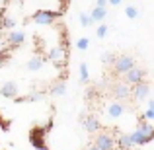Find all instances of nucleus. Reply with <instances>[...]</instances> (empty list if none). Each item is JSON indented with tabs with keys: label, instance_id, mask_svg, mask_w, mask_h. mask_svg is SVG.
<instances>
[{
	"label": "nucleus",
	"instance_id": "nucleus-21",
	"mask_svg": "<svg viewBox=\"0 0 154 150\" xmlns=\"http://www.w3.org/2000/svg\"><path fill=\"white\" fill-rule=\"evenodd\" d=\"M88 47H90V39H88V37L76 39V49H78V51H86Z\"/></svg>",
	"mask_w": 154,
	"mask_h": 150
},
{
	"label": "nucleus",
	"instance_id": "nucleus-20",
	"mask_svg": "<svg viewBox=\"0 0 154 150\" xmlns=\"http://www.w3.org/2000/svg\"><path fill=\"white\" fill-rule=\"evenodd\" d=\"M88 80H90V72H88V64H86V63H82V64H80V82H82V84H86Z\"/></svg>",
	"mask_w": 154,
	"mask_h": 150
},
{
	"label": "nucleus",
	"instance_id": "nucleus-25",
	"mask_svg": "<svg viewBox=\"0 0 154 150\" xmlns=\"http://www.w3.org/2000/svg\"><path fill=\"white\" fill-rule=\"evenodd\" d=\"M113 60H115V55H111V53H103L102 55V63L103 64H113Z\"/></svg>",
	"mask_w": 154,
	"mask_h": 150
},
{
	"label": "nucleus",
	"instance_id": "nucleus-11",
	"mask_svg": "<svg viewBox=\"0 0 154 150\" xmlns=\"http://www.w3.org/2000/svg\"><path fill=\"white\" fill-rule=\"evenodd\" d=\"M0 96H2V98H8V99H14L16 96H18V84H16L14 80L4 82L2 88H0Z\"/></svg>",
	"mask_w": 154,
	"mask_h": 150
},
{
	"label": "nucleus",
	"instance_id": "nucleus-30",
	"mask_svg": "<svg viewBox=\"0 0 154 150\" xmlns=\"http://www.w3.org/2000/svg\"><path fill=\"white\" fill-rule=\"evenodd\" d=\"M96 6H107V0H96Z\"/></svg>",
	"mask_w": 154,
	"mask_h": 150
},
{
	"label": "nucleus",
	"instance_id": "nucleus-24",
	"mask_svg": "<svg viewBox=\"0 0 154 150\" xmlns=\"http://www.w3.org/2000/svg\"><path fill=\"white\" fill-rule=\"evenodd\" d=\"M8 60H10V51H8V49H2V51H0V66H4Z\"/></svg>",
	"mask_w": 154,
	"mask_h": 150
},
{
	"label": "nucleus",
	"instance_id": "nucleus-27",
	"mask_svg": "<svg viewBox=\"0 0 154 150\" xmlns=\"http://www.w3.org/2000/svg\"><path fill=\"white\" fill-rule=\"evenodd\" d=\"M0 129H2V131H8V129H10V121H4L2 115H0Z\"/></svg>",
	"mask_w": 154,
	"mask_h": 150
},
{
	"label": "nucleus",
	"instance_id": "nucleus-6",
	"mask_svg": "<svg viewBox=\"0 0 154 150\" xmlns=\"http://www.w3.org/2000/svg\"><path fill=\"white\" fill-rule=\"evenodd\" d=\"M125 78H123V82H127L129 86H135L137 82H140V80H146V70H144L143 66H133V68H129L127 72H125Z\"/></svg>",
	"mask_w": 154,
	"mask_h": 150
},
{
	"label": "nucleus",
	"instance_id": "nucleus-15",
	"mask_svg": "<svg viewBox=\"0 0 154 150\" xmlns=\"http://www.w3.org/2000/svg\"><path fill=\"white\" fill-rule=\"evenodd\" d=\"M43 98H45L43 92H35V94H27V96H22V98L16 96L14 101H16V103H33V101H41Z\"/></svg>",
	"mask_w": 154,
	"mask_h": 150
},
{
	"label": "nucleus",
	"instance_id": "nucleus-14",
	"mask_svg": "<svg viewBox=\"0 0 154 150\" xmlns=\"http://www.w3.org/2000/svg\"><path fill=\"white\" fill-rule=\"evenodd\" d=\"M88 16H90L92 23H102L103 20L107 18V8L105 6H96V8H92V12Z\"/></svg>",
	"mask_w": 154,
	"mask_h": 150
},
{
	"label": "nucleus",
	"instance_id": "nucleus-16",
	"mask_svg": "<svg viewBox=\"0 0 154 150\" xmlns=\"http://www.w3.org/2000/svg\"><path fill=\"white\" fill-rule=\"evenodd\" d=\"M115 148H117V150H131V148H133L131 136L125 135V133H123V135H119V136L115 139Z\"/></svg>",
	"mask_w": 154,
	"mask_h": 150
},
{
	"label": "nucleus",
	"instance_id": "nucleus-28",
	"mask_svg": "<svg viewBox=\"0 0 154 150\" xmlns=\"http://www.w3.org/2000/svg\"><path fill=\"white\" fill-rule=\"evenodd\" d=\"M68 2H70V0H60V4H63V6H60V14H64V10H66V6H68Z\"/></svg>",
	"mask_w": 154,
	"mask_h": 150
},
{
	"label": "nucleus",
	"instance_id": "nucleus-1",
	"mask_svg": "<svg viewBox=\"0 0 154 150\" xmlns=\"http://www.w3.org/2000/svg\"><path fill=\"white\" fill-rule=\"evenodd\" d=\"M129 136H131L133 146H144V144H148L154 139V127L148 121H139L137 129Z\"/></svg>",
	"mask_w": 154,
	"mask_h": 150
},
{
	"label": "nucleus",
	"instance_id": "nucleus-22",
	"mask_svg": "<svg viewBox=\"0 0 154 150\" xmlns=\"http://www.w3.org/2000/svg\"><path fill=\"white\" fill-rule=\"evenodd\" d=\"M107 31H109L107 23H100V26H98V31H96V35H98L100 39H103L105 35H107Z\"/></svg>",
	"mask_w": 154,
	"mask_h": 150
},
{
	"label": "nucleus",
	"instance_id": "nucleus-26",
	"mask_svg": "<svg viewBox=\"0 0 154 150\" xmlns=\"http://www.w3.org/2000/svg\"><path fill=\"white\" fill-rule=\"evenodd\" d=\"M143 119H144V121H152V119H154V107H148L146 111H144Z\"/></svg>",
	"mask_w": 154,
	"mask_h": 150
},
{
	"label": "nucleus",
	"instance_id": "nucleus-4",
	"mask_svg": "<svg viewBox=\"0 0 154 150\" xmlns=\"http://www.w3.org/2000/svg\"><path fill=\"white\" fill-rule=\"evenodd\" d=\"M45 59L51 60V63H55L57 68H60V66H64V64H66L68 49H66V47H63V45H57V47H53V49H49V53H47Z\"/></svg>",
	"mask_w": 154,
	"mask_h": 150
},
{
	"label": "nucleus",
	"instance_id": "nucleus-17",
	"mask_svg": "<svg viewBox=\"0 0 154 150\" xmlns=\"http://www.w3.org/2000/svg\"><path fill=\"white\" fill-rule=\"evenodd\" d=\"M45 57H41V55H37V57H33V59L27 63V70H31V72H35V70H39L41 66H45Z\"/></svg>",
	"mask_w": 154,
	"mask_h": 150
},
{
	"label": "nucleus",
	"instance_id": "nucleus-19",
	"mask_svg": "<svg viewBox=\"0 0 154 150\" xmlns=\"http://www.w3.org/2000/svg\"><path fill=\"white\" fill-rule=\"evenodd\" d=\"M125 16H127L129 20H137L139 18V8L133 6V4H129V6L125 8Z\"/></svg>",
	"mask_w": 154,
	"mask_h": 150
},
{
	"label": "nucleus",
	"instance_id": "nucleus-7",
	"mask_svg": "<svg viewBox=\"0 0 154 150\" xmlns=\"http://www.w3.org/2000/svg\"><path fill=\"white\" fill-rule=\"evenodd\" d=\"M150 94V82L148 80H140L135 86H131V98H135L137 101H144Z\"/></svg>",
	"mask_w": 154,
	"mask_h": 150
},
{
	"label": "nucleus",
	"instance_id": "nucleus-3",
	"mask_svg": "<svg viewBox=\"0 0 154 150\" xmlns=\"http://www.w3.org/2000/svg\"><path fill=\"white\" fill-rule=\"evenodd\" d=\"M60 12L59 10H35L33 14H31V20H33V23H37V26H53V23L57 22V20L60 18Z\"/></svg>",
	"mask_w": 154,
	"mask_h": 150
},
{
	"label": "nucleus",
	"instance_id": "nucleus-29",
	"mask_svg": "<svg viewBox=\"0 0 154 150\" xmlns=\"http://www.w3.org/2000/svg\"><path fill=\"white\" fill-rule=\"evenodd\" d=\"M121 2H123V0H107V4H111V6H119Z\"/></svg>",
	"mask_w": 154,
	"mask_h": 150
},
{
	"label": "nucleus",
	"instance_id": "nucleus-5",
	"mask_svg": "<svg viewBox=\"0 0 154 150\" xmlns=\"http://www.w3.org/2000/svg\"><path fill=\"white\" fill-rule=\"evenodd\" d=\"M135 64L137 63L131 55H117L111 66H113V70H115V74H125V72H127L129 68H133Z\"/></svg>",
	"mask_w": 154,
	"mask_h": 150
},
{
	"label": "nucleus",
	"instance_id": "nucleus-31",
	"mask_svg": "<svg viewBox=\"0 0 154 150\" xmlns=\"http://www.w3.org/2000/svg\"><path fill=\"white\" fill-rule=\"evenodd\" d=\"M86 150H100V148H98V146H96V144H90V146H88Z\"/></svg>",
	"mask_w": 154,
	"mask_h": 150
},
{
	"label": "nucleus",
	"instance_id": "nucleus-13",
	"mask_svg": "<svg viewBox=\"0 0 154 150\" xmlns=\"http://www.w3.org/2000/svg\"><path fill=\"white\" fill-rule=\"evenodd\" d=\"M125 113V105L121 103V101H111V103L105 107V115L107 117H111V119H117V117H121Z\"/></svg>",
	"mask_w": 154,
	"mask_h": 150
},
{
	"label": "nucleus",
	"instance_id": "nucleus-2",
	"mask_svg": "<svg viewBox=\"0 0 154 150\" xmlns=\"http://www.w3.org/2000/svg\"><path fill=\"white\" fill-rule=\"evenodd\" d=\"M51 129H53V119H49L47 125H43V127H33L29 131V144L35 150H49V146L45 142V136Z\"/></svg>",
	"mask_w": 154,
	"mask_h": 150
},
{
	"label": "nucleus",
	"instance_id": "nucleus-10",
	"mask_svg": "<svg viewBox=\"0 0 154 150\" xmlns=\"http://www.w3.org/2000/svg\"><path fill=\"white\" fill-rule=\"evenodd\" d=\"M82 127L86 129V133H98L102 129V123L94 113H88V115L82 117Z\"/></svg>",
	"mask_w": 154,
	"mask_h": 150
},
{
	"label": "nucleus",
	"instance_id": "nucleus-12",
	"mask_svg": "<svg viewBox=\"0 0 154 150\" xmlns=\"http://www.w3.org/2000/svg\"><path fill=\"white\" fill-rule=\"evenodd\" d=\"M6 41H8V45L14 49V47H20V45H23V41H26V33L23 31H18V29H12L10 33L6 35Z\"/></svg>",
	"mask_w": 154,
	"mask_h": 150
},
{
	"label": "nucleus",
	"instance_id": "nucleus-18",
	"mask_svg": "<svg viewBox=\"0 0 154 150\" xmlns=\"http://www.w3.org/2000/svg\"><path fill=\"white\" fill-rule=\"evenodd\" d=\"M64 92H66V82H64V80H59V82L53 84V88H51L53 96H63Z\"/></svg>",
	"mask_w": 154,
	"mask_h": 150
},
{
	"label": "nucleus",
	"instance_id": "nucleus-9",
	"mask_svg": "<svg viewBox=\"0 0 154 150\" xmlns=\"http://www.w3.org/2000/svg\"><path fill=\"white\" fill-rule=\"evenodd\" d=\"M111 92H113V98H115L117 101L131 98V86H129L127 82H123V80H119V82H113Z\"/></svg>",
	"mask_w": 154,
	"mask_h": 150
},
{
	"label": "nucleus",
	"instance_id": "nucleus-8",
	"mask_svg": "<svg viewBox=\"0 0 154 150\" xmlns=\"http://www.w3.org/2000/svg\"><path fill=\"white\" fill-rule=\"evenodd\" d=\"M94 144H96L100 150H115V139H113V135H111L109 131L98 133V136H96Z\"/></svg>",
	"mask_w": 154,
	"mask_h": 150
},
{
	"label": "nucleus",
	"instance_id": "nucleus-23",
	"mask_svg": "<svg viewBox=\"0 0 154 150\" xmlns=\"http://www.w3.org/2000/svg\"><path fill=\"white\" fill-rule=\"evenodd\" d=\"M80 23H82V27H90L92 26V20H90V16H88L86 12L80 14Z\"/></svg>",
	"mask_w": 154,
	"mask_h": 150
}]
</instances>
